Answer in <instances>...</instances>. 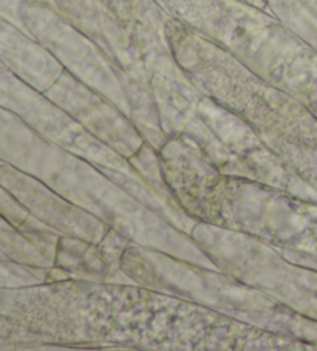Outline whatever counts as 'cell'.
Instances as JSON below:
<instances>
[{
	"instance_id": "1",
	"label": "cell",
	"mask_w": 317,
	"mask_h": 351,
	"mask_svg": "<svg viewBox=\"0 0 317 351\" xmlns=\"http://www.w3.org/2000/svg\"><path fill=\"white\" fill-rule=\"evenodd\" d=\"M38 53L14 27L0 16V64L30 81L39 80Z\"/></svg>"
},
{
	"instance_id": "2",
	"label": "cell",
	"mask_w": 317,
	"mask_h": 351,
	"mask_svg": "<svg viewBox=\"0 0 317 351\" xmlns=\"http://www.w3.org/2000/svg\"><path fill=\"white\" fill-rule=\"evenodd\" d=\"M19 226L0 213V254L13 263H34L36 250Z\"/></svg>"
},
{
	"instance_id": "3",
	"label": "cell",
	"mask_w": 317,
	"mask_h": 351,
	"mask_svg": "<svg viewBox=\"0 0 317 351\" xmlns=\"http://www.w3.org/2000/svg\"><path fill=\"white\" fill-rule=\"evenodd\" d=\"M30 280L27 271L19 268V265L0 258V287H17Z\"/></svg>"
},
{
	"instance_id": "4",
	"label": "cell",
	"mask_w": 317,
	"mask_h": 351,
	"mask_svg": "<svg viewBox=\"0 0 317 351\" xmlns=\"http://www.w3.org/2000/svg\"><path fill=\"white\" fill-rule=\"evenodd\" d=\"M0 213L19 228L27 225V215L21 208V204L0 186Z\"/></svg>"
},
{
	"instance_id": "5",
	"label": "cell",
	"mask_w": 317,
	"mask_h": 351,
	"mask_svg": "<svg viewBox=\"0 0 317 351\" xmlns=\"http://www.w3.org/2000/svg\"><path fill=\"white\" fill-rule=\"evenodd\" d=\"M16 2L17 0H0V16L5 17V19H14Z\"/></svg>"
},
{
	"instance_id": "6",
	"label": "cell",
	"mask_w": 317,
	"mask_h": 351,
	"mask_svg": "<svg viewBox=\"0 0 317 351\" xmlns=\"http://www.w3.org/2000/svg\"><path fill=\"white\" fill-rule=\"evenodd\" d=\"M0 258H5V257H3V256H2V254H0Z\"/></svg>"
}]
</instances>
